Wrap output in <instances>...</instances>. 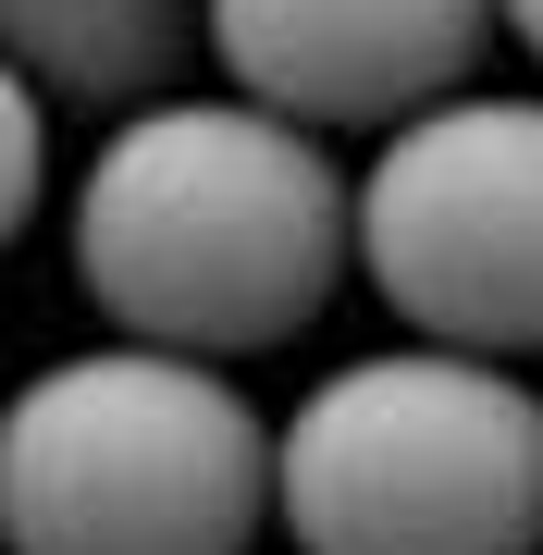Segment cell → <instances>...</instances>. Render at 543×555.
<instances>
[{
	"instance_id": "6da1fadb",
	"label": "cell",
	"mask_w": 543,
	"mask_h": 555,
	"mask_svg": "<svg viewBox=\"0 0 543 555\" xmlns=\"http://www.w3.org/2000/svg\"><path fill=\"white\" fill-rule=\"evenodd\" d=\"M75 284L137 346H297L346 284V173L260 100H137L75 173Z\"/></svg>"
},
{
	"instance_id": "7a4b0ae2",
	"label": "cell",
	"mask_w": 543,
	"mask_h": 555,
	"mask_svg": "<svg viewBox=\"0 0 543 555\" xmlns=\"http://www.w3.org/2000/svg\"><path fill=\"white\" fill-rule=\"evenodd\" d=\"M272 420L185 346H75L0 396V555H247Z\"/></svg>"
},
{
	"instance_id": "3957f363",
	"label": "cell",
	"mask_w": 543,
	"mask_h": 555,
	"mask_svg": "<svg viewBox=\"0 0 543 555\" xmlns=\"http://www.w3.org/2000/svg\"><path fill=\"white\" fill-rule=\"evenodd\" d=\"M297 555H543V396L469 346H371L272 433Z\"/></svg>"
},
{
	"instance_id": "277c9868",
	"label": "cell",
	"mask_w": 543,
	"mask_h": 555,
	"mask_svg": "<svg viewBox=\"0 0 543 555\" xmlns=\"http://www.w3.org/2000/svg\"><path fill=\"white\" fill-rule=\"evenodd\" d=\"M346 259L432 346L531 358L543 346V100L444 87L396 112L346 185Z\"/></svg>"
},
{
	"instance_id": "5b68a950",
	"label": "cell",
	"mask_w": 543,
	"mask_h": 555,
	"mask_svg": "<svg viewBox=\"0 0 543 555\" xmlns=\"http://www.w3.org/2000/svg\"><path fill=\"white\" fill-rule=\"evenodd\" d=\"M198 38L235 100L284 124H396L482 75L494 0H198Z\"/></svg>"
},
{
	"instance_id": "8992f818",
	"label": "cell",
	"mask_w": 543,
	"mask_h": 555,
	"mask_svg": "<svg viewBox=\"0 0 543 555\" xmlns=\"http://www.w3.org/2000/svg\"><path fill=\"white\" fill-rule=\"evenodd\" d=\"M185 50H198V0H0V62L38 112L173 100Z\"/></svg>"
},
{
	"instance_id": "52a82bcc",
	"label": "cell",
	"mask_w": 543,
	"mask_h": 555,
	"mask_svg": "<svg viewBox=\"0 0 543 555\" xmlns=\"http://www.w3.org/2000/svg\"><path fill=\"white\" fill-rule=\"evenodd\" d=\"M38 198H50V112L25 100V75L0 62V247L38 222Z\"/></svg>"
},
{
	"instance_id": "ba28073f",
	"label": "cell",
	"mask_w": 543,
	"mask_h": 555,
	"mask_svg": "<svg viewBox=\"0 0 543 555\" xmlns=\"http://www.w3.org/2000/svg\"><path fill=\"white\" fill-rule=\"evenodd\" d=\"M494 25H506V38H519V50L543 62V0H494Z\"/></svg>"
}]
</instances>
